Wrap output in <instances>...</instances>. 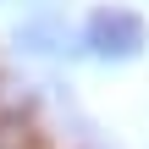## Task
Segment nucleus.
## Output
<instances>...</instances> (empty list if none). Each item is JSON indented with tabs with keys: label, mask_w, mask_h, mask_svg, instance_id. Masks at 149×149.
Segmentation results:
<instances>
[{
	"label": "nucleus",
	"mask_w": 149,
	"mask_h": 149,
	"mask_svg": "<svg viewBox=\"0 0 149 149\" xmlns=\"http://www.w3.org/2000/svg\"><path fill=\"white\" fill-rule=\"evenodd\" d=\"M77 44H83V55H94V61H133V55H144L149 28H144V17L127 11V6H100V11L77 28Z\"/></svg>",
	"instance_id": "obj_1"
}]
</instances>
